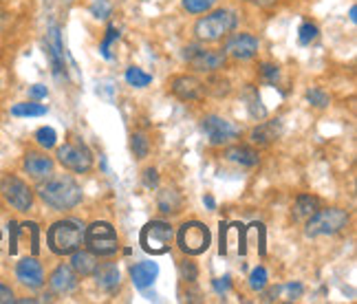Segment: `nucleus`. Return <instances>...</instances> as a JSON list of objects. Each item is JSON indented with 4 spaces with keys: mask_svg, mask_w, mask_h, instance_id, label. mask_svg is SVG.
<instances>
[{
    "mask_svg": "<svg viewBox=\"0 0 357 304\" xmlns=\"http://www.w3.org/2000/svg\"><path fill=\"white\" fill-rule=\"evenodd\" d=\"M126 82H128L130 86L144 89V86L150 84V82H153V75L144 73L142 68H137V66H130V68H126Z\"/></svg>",
    "mask_w": 357,
    "mask_h": 304,
    "instance_id": "nucleus-27",
    "label": "nucleus"
},
{
    "mask_svg": "<svg viewBox=\"0 0 357 304\" xmlns=\"http://www.w3.org/2000/svg\"><path fill=\"white\" fill-rule=\"evenodd\" d=\"M276 296H280L282 300H298L300 296H302V284H284V287H276V289H271V294H269V298H265V300H276Z\"/></svg>",
    "mask_w": 357,
    "mask_h": 304,
    "instance_id": "nucleus-26",
    "label": "nucleus"
},
{
    "mask_svg": "<svg viewBox=\"0 0 357 304\" xmlns=\"http://www.w3.org/2000/svg\"><path fill=\"white\" fill-rule=\"evenodd\" d=\"M93 275H95V282H98V287L102 289V291L113 294L115 289H119L121 273H119L117 265H113V262H104V265H98V269H95Z\"/></svg>",
    "mask_w": 357,
    "mask_h": 304,
    "instance_id": "nucleus-17",
    "label": "nucleus"
},
{
    "mask_svg": "<svg viewBox=\"0 0 357 304\" xmlns=\"http://www.w3.org/2000/svg\"><path fill=\"white\" fill-rule=\"evenodd\" d=\"M260 75H263L269 84H276L278 77H280V68L276 64H263L260 66Z\"/></svg>",
    "mask_w": 357,
    "mask_h": 304,
    "instance_id": "nucleus-35",
    "label": "nucleus"
},
{
    "mask_svg": "<svg viewBox=\"0 0 357 304\" xmlns=\"http://www.w3.org/2000/svg\"><path fill=\"white\" fill-rule=\"evenodd\" d=\"M229 287H231L229 278H218V280H214V289H216L218 294H225V291H229Z\"/></svg>",
    "mask_w": 357,
    "mask_h": 304,
    "instance_id": "nucleus-40",
    "label": "nucleus"
},
{
    "mask_svg": "<svg viewBox=\"0 0 357 304\" xmlns=\"http://www.w3.org/2000/svg\"><path fill=\"white\" fill-rule=\"evenodd\" d=\"M38 195L43 199L45 205H49L51 210L56 212H68L75 210V207L84 199V192H82V185L75 181L73 176H49L47 183H43L38 188Z\"/></svg>",
    "mask_w": 357,
    "mask_h": 304,
    "instance_id": "nucleus-1",
    "label": "nucleus"
},
{
    "mask_svg": "<svg viewBox=\"0 0 357 304\" xmlns=\"http://www.w3.org/2000/svg\"><path fill=\"white\" fill-rule=\"evenodd\" d=\"M351 220V214L342 207H326V210H318L307 220V236L318 238V236H333V234L342 231Z\"/></svg>",
    "mask_w": 357,
    "mask_h": 304,
    "instance_id": "nucleus-4",
    "label": "nucleus"
},
{
    "mask_svg": "<svg viewBox=\"0 0 357 304\" xmlns=\"http://www.w3.org/2000/svg\"><path fill=\"white\" fill-rule=\"evenodd\" d=\"M130 148H132V152H135V157H137V159H146V157H148V152H150V144H148V139H146V135H142V132L132 135Z\"/></svg>",
    "mask_w": 357,
    "mask_h": 304,
    "instance_id": "nucleus-28",
    "label": "nucleus"
},
{
    "mask_svg": "<svg viewBox=\"0 0 357 304\" xmlns=\"http://www.w3.org/2000/svg\"><path fill=\"white\" fill-rule=\"evenodd\" d=\"M172 241H174V229L166 220H150L139 234V243L144 247V252L153 256L168 254Z\"/></svg>",
    "mask_w": 357,
    "mask_h": 304,
    "instance_id": "nucleus-6",
    "label": "nucleus"
},
{
    "mask_svg": "<svg viewBox=\"0 0 357 304\" xmlns=\"http://www.w3.org/2000/svg\"><path fill=\"white\" fill-rule=\"evenodd\" d=\"M117 38H119L117 26H115V24H111V26H108V31H106L104 43H102V55H104V58H111V45L115 43Z\"/></svg>",
    "mask_w": 357,
    "mask_h": 304,
    "instance_id": "nucleus-34",
    "label": "nucleus"
},
{
    "mask_svg": "<svg viewBox=\"0 0 357 304\" xmlns=\"http://www.w3.org/2000/svg\"><path fill=\"white\" fill-rule=\"evenodd\" d=\"M22 168L31 178H36V181H45V178H49L53 170H56V161L49 155H45V152H26Z\"/></svg>",
    "mask_w": 357,
    "mask_h": 304,
    "instance_id": "nucleus-14",
    "label": "nucleus"
},
{
    "mask_svg": "<svg viewBox=\"0 0 357 304\" xmlns=\"http://www.w3.org/2000/svg\"><path fill=\"white\" fill-rule=\"evenodd\" d=\"M91 11H93L95 18H108V16H111V5H108L106 0H100V3H95L91 7Z\"/></svg>",
    "mask_w": 357,
    "mask_h": 304,
    "instance_id": "nucleus-37",
    "label": "nucleus"
},
{
    "mask_svg": "<svg viewBox=\"0 0 357 304\" xmlns=\"http://www.w3.org/2000/svg\"><path fill=\"white\" fill-rule=\"evenodd\" d=\"M258 49H260V43L252 33H234V36H227V43H225L223 51L227 58L252 60V58H256Z\"/></svg>",
    "mask_w": 357,
    "mask_h": 304,
    "instance_id": "nucleus-12",
    "label": "nucleus"
},
{
    "mask_svg": "<svg viewBox=\"0 0 357 304\" xmlns=\"http://www.w3.org/2000/svg\"><path fill=\"white\" fill-rule=\"evenodd\" d=\"M159 210L166 212V214H176L181 210V197L176 195L174 190H163L159 192Z\"/></svg>",
    "mask_w": 357,
    "mask_h": 304,
    "instance_id": "nucleus-23",
    "label": "nucleus"
},
{
    "mask_svg": "<svg viewBox=\"0 0 357 304\" xmlns=\"http://www.w3.org/2000/svg\"><path fill=\"white\" fill-rule=\"evenodd\" d=\"M16 278L26 289H40V287L45 284L43 265H40L36 258H22L18 265H16Z\"/></svg>",
    "mask_w": 357,
    "mask_h": 304,
    "instance_id": "nucleus-15",
    "label": "nucleus"
},
{
    "mask_svg": "<svg viewBox=\"0 0 357 304\" xmlns=\"http://www.w3.org/2000/svg\"><path fill=\"white\" fill-rule=\"evenodd\" d=\"M84 243L95 256H113L119 250V238L117 231L111 223L106 220H95L84 231Z\"/></svg>",
    "mask_w": 357,
    "mask_h": 304,
    "instance_id": "nucleus-5",
    "label": "nucleus"
},
{
    "mask_svg": "<svg viewBox=\"0 0 357 304\" xmlns=\"http://www.w3.org/2000/svg\"><path fill=\"white\" fill-rule=\"evenodd\" d=\"M307 100L315 108H326L328 104H331V98H328V95L322 89H311V91H307Z\"/></svg>",
    "mask_w": 357,
    "mask_h": 304,
    "instance_id": "nucleus-31",
    "label": "nucleus"
},
{
    "mask_svg": "<svg viewBox=\"0 0 357 304\" xmlns=\"http://www.w3.org/2000/svg\"><path fill=\"white\" fill-rule=\"evenodd\" d=\"M225 159L231 163L243 165V168H256V165L260 163L258 150H254L252 146H231L225 150Z\"/></svg>",
    "mask_w": 357,
    "mask_h": 304,
    "instance_id": "nucleus-19",
    "label": "nucleus"
},
{
    "mask_svg": "<svg viewBox=\"0 0 357 304\" xmlns=\"http://www.w3.org/2000/svg\"><path fill=\"white\" fill-rule=\"evenodd\" d=\"M315 38H318V26H315V24L305 22V24L300 26V33H298L300 45H311Z\"/></svg>",
    "mask_w": 357,
    "mask_h": 304,
    "instance_id": "nucleus-33",
    "label": "nucleus"
},
{
    "mask_svg": "<svg viewBox=\"0 0 357 304\" xmlns=\"http://www.w3.org/2000/svg\"><path fill=\"white\" fill-rule=\"evenodd\" d=\"M181 275H183V280L195 282V280H197V275H199V269H197L195 262H192V260H183V262H181Z\"/></svg>",
    "mask_w": 357,
    "mask_h": 304,
    "instance_id": "nucleus-36",
    "label": "nucleus"
},
{
    "mask_svg": "<svg viewBox=\"0 0 357 304\" xmlns=\"http://www.w3.org/2000/svg\"><path fill=\"white\" fill-rule=\"evenodd\" d=\"M203 203H205V205H208V207H210V210H214V207H216V203H214V199H212L210 195H208V197H203Z\"/></svg>",
    "mask_w": 357,
    "mask_h": 304,
    "instance_id": "nucleus-43",
    "label": "nucleus"
},
{
    "mask_svg": "<svg viewBox=\"0 0 357 304\" xmlns=\"http://www.w3.org/2000/svg\"><path fill=\"white\" fill-rule=\"evenodd\" d=\"M45 113H47V106L36 104V102H22V104H16L11 108L13 117H40Z\"/></svg>",
    "mask_w": 357,
    "mask_h": 304,
    "instance_id": "nucleus-25",
    "label": "nucleus"
},
{
    "mask_svg": "<svg viewBox=\"0 0 357 304\" xmlns=\"http://www.w3.org/2000/svg\"><path fill=\"white\" fill-rule=\"evenodd\" d=\"M238 18L234 11L229 9H216L210 16L201 18L195 24V36L201 40V43H218V40L227 38L231 31L236 29Z\"/></svg>",
    "mask_w": 357,
    "mask_h": 304,
    "instance_id": "nucleus-3",
    "label": "nucleus"
},
{
    "mask_svg": "<svg viewBox=\"0 0 357 304\" xmlns=\"http://www.w3.org/2000/svg\"><path fill=\"white\" fill-rule=\"evenodd\" d=\"M252 3L258 5V7H265V9H267V7H273V5H276L278 0H252Z\"/></svg>",
    "mask_w": 357,
    "mask_h": 304,
    "instance_id": "nucleus-42",
    "label": "nucleus"
},
{
    "mask_svg": "<svg viewBox=\"0 0 357 304\" xmlns=\"http://www.w3.org/2000/svg\"><path fill=\"white\" fill-rule=\"evenodd\" d=\"M0 195L18 212H29L33 207V190L16 174H5L0 181Z\"/></svg>",
    "mask_w": 357,
    "mask_h": 304,
    "instance_id": "nucleus-9",
    "label": "nucleus"
},
{
    "mask_svg": "<svg viewBox=\"0 0 357 304\" xmlns=\"http://www.w3.org/2000/svg\"><path fill=\"white\" fill-rule=\"evenodd\" d=\"M144 183H146V188H157L159 176H157V170H155V168H148V170L144 172Z\"/></svg>",
    "mask_w": 357,
    "mask_h": 304,
    "instance_id": "nucleus-39",
    "label": "nucleus"
},
{
    "mask_svg": "<svg viewBox=\"0 0 357 304\" xmlns=\"http://www.w3.org/2000/svg\"><path fill=\"white\" fill-rule=\"evenodd\" d=\"M49 287L56 294H71L73 289L77 287V273L71 267L60 265V267L53 269V273L49 275Z\"/></svg>",
    "mask_w": 357,
    "mask_h": 304,
    "instance_id": "nucleus-16",
    "label": "nucleus"
},
{
    "mask_svg": "<svg viewBox=\"0 0 357 304\" xmlns=\"http://www.w3.org/2000/svg\"><path fill=\"white\" fill-rule=\"evenodd\" d=\"M98 265H100V260H98V256H95L91 250H89V252H84V250H75V252L71 254V269H73L77 275H82V278H86V275H93L95 269H98Z\"/></svg>",
    "mask_w": 357,
    "mask_h": 304,
    "instance_id": "nucleus-20",
    "label": "nucleus"
},
{
    "mask_svg": "<svg viewBox=\"0 0 357 304\" xmlns=\"http://www.w3.org/2000/svg\"><path fill=\"white\" fill-rule=\"evenodd\" d=\"M159 273V267L155 265V262H137V265L130 269V275H132V282L135 287L139 289H148L150 284L155 282Z\"/></svg>",
    "mask_w": 357,
    "mask_h": 304,
    "instance_id": "nucleus-21",
    "label": "nucleus"
},
{
    "mask_svg": "<svg viewBox=\"0 0 357 304\" xmlns=\"http://www.w3.org/2000/svg\"><path fill=\"white\" fill-rule=\"evenodd\" d=\"M181 3L183 9L190 13H205L216 5V0H181Z\"/></svg>",
    "mask_w": 357,
    "mask_h": 304,
    "instance_id": "nucleus-30",
    "label": "nucleus"
},
{
    "mask_svg": "<svg viewBox=\"0 0 357 304\" xmlns=\"http://www.w3.org/2000/svg\"><path fill=\"white\" fill-rule=\"evenodd\" d=\"M56 157L66 170H71L75 174H84L93 168V155L86 148V144H82V142H68L60 146Z\"/></svg>",
    "mask_w": 357,
    "mask_h": 304,
    "instance_id": "nucleus-10",
    "label": "nucleus"
},
{
    "mask_svg": "<svg viewBox=\"0 0 357 304\" xmlns=\"http://www.w3.org/2000/svg\"><path fill=\"white\" fill-rule=\"evenodd\" d=\"M0 302H3V304H11V302H16V296H13L11 287H7L5 282H0Z\"/></svg>",
    "mask_w": 357,
    "mask_h": 304,
    "instance_id": "nucleus-38",
    "label": "nucleus"
},
{
    "mask_svg": "<svg viewBox=\"0 0 357 304\" xmlns=\"http://www.w3.org/2000/svg\"><path fill=\"white\" fill-rule=\"evenodd\" d=\"M183 58L195 71L201 73H216L227 64V55L223 49H205L201 45H188L183 49Z\"/></svg>",
    "mask_w": 357,
    "mask_h": 304,
    "instance_id": "nucleus-8",
    "label": "nucleus"
},
{
    "mask_svg": "<svg viewBox=\"0 0 357 304\" xmlns=\"http://www.w3.org/2000/svg\"><path fill=\"white\" fill-rule=\"evenodd\" d=\"M245 98H247V110H250V115L254 119H265L267 117V108L263 106V102H260V95H258L256 89H247Z\"/></svg>",
    "mask_w": 357,
    "mask_h": 304,
    "instance_id": "nucleus-24",
    "label": "nucleus"
},
{
    "mask_svg": "<svg viewBox=\"0 0 357 304\" xmlns=\"http://www.w3.org/2000/svg\"><path fill=\"white\" fill-rule=\"evenodd\" d=\"M210 241H212L210 229L203 223H199V220H188V223L178 227V234H176L178 250L185 256H199L203 252H208Z\"/></svg>",
    "mask_w": 357,
    "mask_h": 304,
    "instance_id": "nucleus-7",
    "label": "nucleus"
},
{
    "mask_svg": "<svg viewBox=\"0 0 357 304\" xmlns=\"http://www.w3.org/2000/svg\"><path fill=\"white\" fill-rule=\"evenodd\" d=\"M250 287L254 291H263L267 287V269L265 267H256L250 275Z\"/></svg>",
    "mask_w": 357,
    "mask_h": 304,
    "instance_id": "nucleus-32",
    "label": "nucleus"
},
{
    "mask_svg": "<svg viewBox=\"0 0 357 304\" xmlns=\"http://www.w3.org/2000/svg\"><path fill=\"white\" fill-rule=\"evenodd\" d=\"M36 142L43 148H53V146H56V142H58V135H56V130H53V128L43 126V128H38V132H36Z\"/></svg>",
    "mask_w": 357,
    "mask_h": 304,
    "instance_id": "nucleus-29",
    "label": "nucleus"
},
{
    "mask_svg": "<svg viewBox=\"0 0 357 304\" xmlns=\"http://www.w3.org/2000/svg\"><path fill=\"white\" fill-rule=\"evenodd\" d=\"M280 132H282V123H280V119H271V121L258 123V126L252 130L250 139H252V144H256V146H269V144H273V142L278 139Z\"/></svg>",
    "mask_w": 357,
    "mask_h": 304,
    "instance_id": "nucleus-18",
    "label": "nucleus"
},
{
    "mask_svg": "<svg viewBox=\"0 0 357 304\" xmlns=\"http://www.w3.org/2000/svg\"><path fill=\"white\" fill-rule=\"evenodd\" d=\"M49 250L58 256H68L84 245V227L77 220H58L47 234Z\"/></svg>",
    "mask_w": 357,
    "mask_h": 304,
    "instance_id": "nucleus-2",
    "label": "nucleus"
},
{
    "mask_svg": "<svg viewBox=\"0 0 357 304\" xmlns=\"http://www.w3.org/2000/svg\"><path fill=\"white\" fill-rule=\"evenodd\" d=\"M170 91L174 98H178L181 102H197L208 93L205 91V82H201L195 75H176L170 82Z\"/></svg>",
    "mask_w": 357,
    "mask_h": 304,
    "instance_id": "nucleus-13",
    "label": "nucleus"
},
{
    "mask_svg": "<svg viewBox=\"0 0 357 304\" xmlns=\"http://www.w3.org/2000/svg\"><path fill=\"white\" fill-rule=\"evenodd\" d=\"M320 210V199L311 195H300L294 203V216L296 218H309Z\"/></svg>",
    "mask_w": 357,
    "mask_h": 304,
    "instance_id": "nucleus-22",
    "label": "nucleus"
},
{
    "mask_svg": "<svg viewBox=\"0 0 357 304\" xmlns=\"http://www.w3.org/2000/svg\"><path fill=\"white\" fill-rule=\"evenodd\" d=\"M29 93H31V98H36V100H43V98H47V89H45L43 84H36V86H31V89H29Z\"/></svg>",
    "mask_w": 357,
    "mask_h": 304,
    "instance_id": "nucleus-41",
    "label": "nucleus"
},
{
    "mask_svg": "<svg viewBox=\"0 0 357 304\" xmlns=\"http://www.w3.org/2000/svg\"><path fill=\"white\" fill-rule=\"evenodd\" d=\"M201 130L205 132V137H208V142L212 146H227L241 137V128L234 121H229L225 117H218V115L203 117Z\"/></svg>",
    "mask_w": 357,
    "mask_h": 304,
    "instance_id": "nucleus-11",
    "label": "nucleus"
}]
</instances>
